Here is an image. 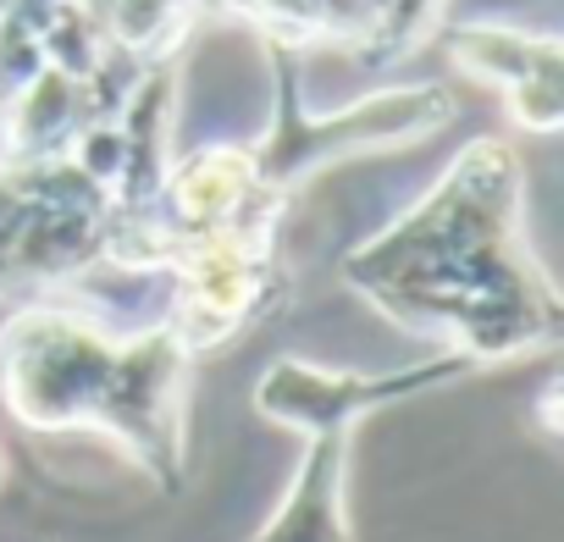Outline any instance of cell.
Masks as SVG:
<instances>
[{
	"label": "cell",
	"instance_id": "obj_1",
	"mask_svg": "<svg viewBox=\"0 0 564 542\" xmlns=\"http://www.w3.org/2000/svg\"><path fill=\"white\" fill-rule=\"evenodd\" d=\"M344 283L476 371L564 338L558 283L525 238V172L509 139H470L410 210L344 254Z\"/></svg>",
	"mask_w": 564,
	"mask_h": 542
},
{
	"label": "cell",
	"instance_id": "obj_2",
	"mask_svg": "<svg viewBox=\"0 0 564 542\" xmlns=\"http://www.w3.org/2000/svg\"><path fill=\"white\" fill-rule=\"evenodd\" d=\"M188 366L194 355L161 322L106 333L62 300H23L0 327V404L34 432H100L155 487L188 476Z\"/></svg>",
	"mask_w": 564,
	"mask_h": 542
},
{
	"label": "cell",
	"instance_id": "obj_3",
	"mask_svg": "<svg viewBox=\"0 0 564 542\" xmlns=\"http://www.w3.org/2000/svg\"><path fill=\"white\" fill-rule=\"evenodd\" d=\"M265 62H271V122L265 133L249 144L260 183L289 199L294 188H305L316 172L355 161V155H377V150H399L415 144L437 128H448L454 117V95L437 84H399V89H377L344 111H305L300 95V45L260 34Z\"/></svg>",
	"mask_w": 564,
	"mask_h": 542
},
{
	"label": "cell",
	"instance_id": "obj_4",
	"mask_svg": "<svg viewBox=\"0 0 564 542\" xmlns=\"http://www.w3.org/2000/svg\"><path fill=\"white\" fill-rule=\"evenodd\" d=\"M117 210L73 155H0V300H51L111 265Z\"/></svg>",
	"mask_w": 564,
	"mask_h": 542
},
{
	"label": "cell",
	"instance_id": "obj_5",
	"mask_svg": "<svg viewBox=\"0 0 564 542\" xmlns=\"http://www.w3.org/2000/svg\"><path fill=\"white\" fill-rule=\"evenodd\" d=\"M155 271L172 283L166 327L188 355L227 349L289 305L276 238H177L161 249Z\"/></svg>",
	"mask_w": 564,
	"mask_h": 542
},
{
	"label": "cell",
	"instance_id": "obj_6",
	"mask_svg": "<svg viewBox=\"0 0 564 542\" xmlns=\"http://www.w3.org/2000/svg\"><path fill=\"white\" fill-rule=\"evenodd\" d=\"M476 366L459 355V349H437L426 360H410V366H393V371H333V366H316V360H271L254 382V415L289 426V432H355L366 415L388 410V404H404V399H421L432 388H448V382H465Z\"/></svg>",
	"mask_w": 564,
	"mask_h": 542
},
{
	"label": "cell",
	"instance_id": "obj_7",
	"mask_svg": "<svg viewBox=\"0 0 564 542\" xmlns=\"http://www.w3.org/2000/svg\"><path fill=\"white\" fill-rule=\"evenodd\" d=\"M282 205L289 199L260 183L249 144H205L166 166L155 199L161 249L177 238H276Z\"/></svg>",
	"mask_w": 564,
	"mask_h": 542
},
{
	"label": "cell",
	"instance_id": "obj_8",
	"mask_svg": "<svg viewBox=\"0 0 564 542\" xmlns=\"http://www.w3.org/2000/svg\"><path fill=\"white\" fill-rule=\"evenodd\" d=\"M448 62L498 89L514 128L525 133H558L564 122V45L553 34H525L509 23H459L443 34Z\"/></svg>",
	"mask_w": 564,
	"mask_h": 542
},
{
	"label": "cell",
	"instance_id": "obj_9",
	"mask_svg": "<svg viewBox=\"0 0 564 542\" xmlns=\"http://www.w3.org/2000/svg\"><path fill=\"white\" fill-rule=\"evenodd\" d=\"M349 454L355 432H311L294 465V481L254 531V542H355L349 520Z\"/></svg>",
	"mask_w": 564,
	"mask_h": 542
},
{
	"label": "cell",
	"instance_id": "obj_10",
	"mask_svg": "<svg viewBox=\"0 0 564 542\" xmlns=\"http://www.w3.org/2000/svg\"><path fill=\"white\" fill-rule=\"evenodd\" d=\"M221 18L254 23V34L289 45H366L377 40L388 0H221Z\"/></svg>",
	"mask_w": 564,
	"mask_h": 542
},
{
	"label": "cell",
	"instance_id": "obj_11",
	"mask_svg": "<svg viewBox=\"0 0 564 542\" xmlns=\"http://www.w3.org/2000/svg\"><path fill=\"white\" fill-rule=\"evenodd\" d=\"M0 476H7V459H0Z\"/></svg>",
	"mask_w": 564,
	"mask_h": 542
}]
</instances>
